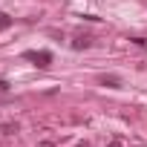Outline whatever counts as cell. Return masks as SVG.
Masks as SVG:
<instances>
[{"instance_id":"obj_5","label":"cell","mask_w":147,"mask_h":147,"mask_svg":"<svg viewBox=\"0 0 147 147\" xmlns=\"http://www.w3.org/2000/svg\"><path fill=\"white\" fill-rule=\"evenodd\" d=\"M38 147H55V144H49V141H43V144H38Z\"/></svg>"},{"instance_id":"obj_2","label":"cell","mask_w":147,"mask_h":147,"mask_svg":"<svg viewBox=\"0 0 147 147\" xmlns=\"http://www.w3.org/2000/svg\"><path fill=\"white\" fill-rule=\"evenodd\" d=\"M18 133V124H0V136H12Z\"/></svg>"},{"instance_id":"obj_4","label":"cell","mask_w":147,"mask_h":147,"mask_svg":"<svg viewBox=\"0 0 147 147\" xmlns=\"http://www.w3.org/2000/svg\"><path fill=\"white\" fill-rule=\"evenodd\" d=\"M101 84H107V87H118V78H113V75L107 78V75H104V78H101Z\"/></svg>"},{"instance_id":"obj_1","label":"cell","mask_w":147,"mask_h":147,"mask_svg":"<svg viewBox=\"0 0 147 147\" xmlns=\"http://www.w3.org/2000/svg\"><path fill=\"white\" fill-rule=\"evenodd\" d=\"M26 58L35 61V66H40V69H46V66L52 63V55H49V52H26Z\"/></svg>"},{"instance_id":"obj_3","label":"cell","mask_w":147,"mask_h":147,"mask_svg":"<svg viewBox=\"0 0 147 147\" xmlns=\"http://www.w3.org/2000/svg\"><path fill=\"white\" fill-rule=\"evenodd\" d=\"M72 46H75V49H87V46H90V38H87V35H84V38H75Z\"/></svg>"}]
</instances>
